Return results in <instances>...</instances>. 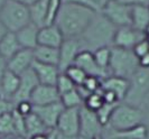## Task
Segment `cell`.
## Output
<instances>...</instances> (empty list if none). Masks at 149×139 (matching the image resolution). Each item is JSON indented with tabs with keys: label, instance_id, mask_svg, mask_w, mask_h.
Here are the masks:
<instances>
[{
	"label": "cell",
	"instance_id": "obj_53",
	"mask_svg": "<svg viewBox=\"0 0 149 139\" xmlns=\"http://www.w3.org/2000/svg\"><path fill=\"white\" fill-rule=\"evenodd\" d=\"M91 139H103V137H102V135H100V136H95V137H93Z\"/></svg>",
	"mask_w": 149,
	"mask_h": 139
},
{
	"label": "cell",
	"instance_id": "obj_43",
	"mask_svg": "<svg viewBox=\"0 0 149 139\" xmlns=\"http://www.w3.org/2000/svg\"><path fill=\"white\" fill-rule=\"evenodd\" d=\"M6 71H7V61L0 55V82L2 80V76L6 73Z\"/></svg>",
	"mask_w": 149,
	"mask_h": 139
},
{
	"label": "cell",
	"instance_id": "obj_24",
	"mask_svg": "<svg viewBox=\"0 0 149 139\" xmlns=\"http://www.w3.org/2000/svg\"><path fill=\"white\" fill-rule=\"evenodd\" d=\"M149 26V7L134 6L131 7V27L145 33Z\"/></svg>",
	"mask_w": 149,
	"mask_h": 139
},
{
	"label": "cell",
	"instance_id": "obj_16",
	"mask_svg": "<svg viewBox=\"0 0 149 139\" xmlns=\"http://www.w3.org/2000/svg\"><path fill=\"white\" fill-rule=\"evenodd\" d=\"M34 62V54L31 50L22 48L7 62V68L13 73L20 75L31 67Z\"/></svg>",
	"mask_w": 149,
	"mask_h": 139
},
{
	"label": "cell",
	"instance_id": "obj_15",
	"mask_svg": "<svg viewBox=\"0 0 149 139\" xmlns=\"http://www.w3.org/2000/svg\"><path fill=\"white\" fill-rule=\"evenodd\" d=\"M29 101L33 105H46L51 103L60 102L61 95L54 85L38 84L31 92Z\"/></svg>",
	"mask_w": 149,
	"mask_h": 139
},
{
	"label": "cell",
	"instance_id": "obj_37",
	"mask_svg": "<svg viewBox=\"0 0 149 139\" xmlns=\"http://www.w3.org/2000/svg\"><path fill=\"white\" fill-rule=\"evenodd\" d=\"M101 81L102 80L95 76H86V79L81 87H83L86 91H89L90 93H93L101 89Z\"/></svg>",
	"mask_w": 149,
	"mask_h": 139
},
{
	"label": "cell",
	"instance_id": "obj_41",
	"mask_svg": "<svg viewBox=\"0 0 149 139\" xmlns=\"http://www.w3.org/2000/svg\"><path fill=\"white\" fill-rule=\"evenodd\" d=\"M62 1L65 3H75V5H80V6H85V7H89L95 11H99L95 3L93 2V0H62Z\"/></svg>",
	"mask_w": 149,
	"mask_h": 139
},
{
	"label": "cell",
	"instance_id": "obj_17",
	"mask_svg": "<svg viewBox=\"0 0 149 139\" xmlns=\"http://www.w3.org/2000/svg\"><path fill=\"white\" fill-rule=\"evenodd\" d=\"M31 70L35 72L39 84L45 85H56V82L60 75V70L55 65H48L34 61L31 64Z\"/></svg>",
	"mask_w": 149,
	"mask_h": 139
},
{
	"label": "cell",
	"instance_id": "obj_7",
	"mask_svg": "<svg viewBox=\"0 0 149 139\" xmlns=\"http://www.w3.org/2000/svg\"><path fill=\"white\" fill-rule=\"evenodd\" d=\"M105 18L116 27L131 26V7L118 0L110 1L100 10Z\"/></svg>",
	"mask_w": 149,
	"mask_h": 139
},
{
	"label": "cell",
	"instance_id": "obj_22",
	"mask_svg": "<svg viewBox=\"0 0 149 139\" xmlns=\"http://www.w3.org/2000/svg\"><path fill=\"white\" fill-rule=\"evenodd\" d=\"M20 50L22 48L16 37L15 33L7 31L6 35L0 39V55L7 62Z\"/></svg>",
	"mask_w": 149,
	"mask_h": 139
},
{
	"label": "cell",
	"instance_id": "obj_52",
	"mask_svg": "<svg viewBox=\"0 0 149 139\" xmlns=\"http://www.w3.org/2000/svg\"><path fill=\"white\" fill-rule=\"evenodd\" d=\"M145 35H146V38L149 41V26L147 27V29L145 30Z\"/></svg>",
	"mask_w": 149,
	"mask_h": 139
},
{
	"label": "cell",
	"instance_id": "obj_14",
	"mask_svg": "<svg viewBox=\"0 0 149 139\" xmlns=\"http://www.w3.org/2000/svg\"><path fill=\"white\" fill-rule=\"evenodd\" d=\"M19 78H20L19 88L17 90L16 94L14 95V98L11 99V102L14 103V105H15L16 103L20 102V101L29 100L31 92L39 84L37 76H36L35 72L31 70V67H30L29 70H27L26 72L20 74Z\"/></svg>",
	"mask_w": 149,
	"mask_h": 139
},
{
	"label": "cell",
	"instance_id": "obj_28",
	"mask_svg": "<svg viewBox=\"0 0 149 139\" xmlns=\"http://www.w3.org/2000/svg\"><path fill=\"white\" fill-rule=\"evenodd\" d=\"M61 103L63 104V107L65 109L68 108H81L84 103V100L82 99V96L80 95V93L77 92L76 88L67 93L61 95Z\"/></svg>",
	"mask_w": 149,
	"mask_h": 139
},
{
	"label": "cell",
	"instance_id": "obj_29",
	"mask_svg": "<svg viewBox=\"0 0 149 139\" xmlns=\"http://www.w3.org/2000/svg\"><path fill=\"white\" fill-rule=\"evenodd\" d=\"M0 136H17L11 112H7L0 116Z\"/></svg>",
	"mask_w": 149,
	"mask_h": 139
},
{
	"label": "cell",
	"instance_id": "obj_49",
	"mask_svg": "<svg viewBox=\"0 0 149 139\" xmlns=\"http://www.w3.org/2000/svg\"><path fill=\"white\" fill-rule=\"evenodd\" d=\"M6 33H7V29L5 28L3 24H2V22H1V20H0V39L5 36V35H6Z\"/></svg>",
	"mask_w": 149,
	"mask_h": 139
},
{
	"label": "cell",
	"instance_id": "obj_19",
	"mask_svg": "<svg viewBox=\"0 0 149 139\" xmlns=\"http://www.w3.org/2000/svg\"><path fill=\"white\" fill-rule=\"evenodd\" d=\"M128 88H129V80L127 79L110 75L107 79L101 81V89L104 91L112 92L117 96L119 102H122L125 100L128 92Z\"/></svg>",
	"mask_w": 149,
	"mask_h": 139
},
{
	"label": "cell",
	"instance_id": "obj_3",
	"mask_svg": "<svg viewBox=\"0 0 149 139\" xmlns=\"http://www.w3.org/2000/svg\"><path fill=\"white\" fill-rule=\"evenodd\" d=\"M139 67V59L134 55L132 50L111 46L110 63L108 68L110 75L129 80Z\"/></svg>",
	"mask_w": 149,
	"mask_h": 139
},
{
	"label": "cell",
	"instance_id": "obj_9",
	"mask_svg": "<svg viewBox=\"0 0 149 139\" xmlns=\"http://www.w3.org/2000/svg\"><path fill=\"white\" fill-rule=\"evenodd\" d=\"M104 127L100 124L97 113L82 105L80 108V133L84 139H91L102 135Z\"/></svg>",
	"mask_w": 149,
	"mask_h": 139
},
{
	"label": "cell",
	"instance_id": "obj_4",
	"mask_svg": "<svg viewBox=\"0 0 149 139\" xmlns=\"http://www.w3.org/2000/svg\"><path fill=\"white\" fill-rule=\"evenodd\" d=\"M143 120H145V112L141 108H136L127 103L120 102L113 110L110 120L105 126V128L117 131L127 130L143 124Z\"/></svg>",
	"mask_w": 149,
	"mask_h": 139
},
{
	"label": "cell",
	"instance_id": "obj_2",
	"mask_svg": "<svg viewBox=\"0 0 149 139\" xmlns=\"http://www.w3.org/2000/svg\"><path fill=\"white\" fill-rule=\"evenodd\" d=\"M117 28L100 11H97L81 36L77 37L82 51L94 52L102 47H111Z\"/></svg>",
	"mask_w": 149,
	"mask_h": 139
},
{
	"label": "cell",
	"instance_id": "obj_25",
	"mask_svg": "<svg viewBox=\"0 0 149 139\" xmlns=\"http://www.w3.org/2000/svg\"><path fill=\"white\" fill-rule=\"evenodd\" d=\"M47 6H48V0H38L28 7L30 22L39 28L45 26L46 16H47Z\"/></svg>",
	"mask_w": 149,
	"mask_h": 139
},
{
	"label": "cell",
	"instance_id": "obj_12",
	"mask_svg": "<svg viewBox=\"0 0 149 139\" xmlns=\"http://www.w3.org/2000/svg\"><path fill=\"white\" fill-rule=\"evenodd\" d=\"M74 65L79 66L83 70L88 76H95L100 80H104L108 76H110L109 72L102 70L97 64L95 59L93 57V53L90 51H81L76 56Z\"/></svg>",
	"mask_w": 149,
	"mask_h": 139
},
{
	"label": "cell",
	"instance_id": "obj_46",
	"mask_svg": "<svg viewBox=\"0 0 149 139\" xmlns=\"http://www.w3.org/2000/svg\"><path fill=\"white\" fill-rule=\"evenodd\" d=\"M142 110H143V112H145V120L147 119L149 121V102H146L143 105H142Z\"/></svg>",
	"mask_w": 149,
	"mask_h": 139
},
{
	"label": "cell",
	"instance_id": "obj_34",
	"mask_svg": "<svg viewBox=\"0 0 149 139\" xmlns=\"http://www.w3.org/2000/svg\"><path fill=\"white\" fill-rule=\"evenodd\" d=\"M55 87L57 89L60 95L67 93V92H70V91H72V90H74L76 88V85L72 82V80L65 73H60Z\"/></svg>",
	"mask_w": 149,
	"mask_h": 139
},
{
	"label": "cell",
	"instance_id": "obj_54",
	"mask_svg": "<svg viewBox=\"0 0 149 139\" xmlns=\"http://www.w3.org/2000/svg\"><path fill=\"white\" fill-rule=\"evenodd\" d=\"M5 2H6V0H0V8L2 7V5H3Z\"/></svg>",
	"mask_w": 149,
	"mask_h": 139
},
{
	"label": "cell",
	"instance_id": "obj_35",
	"mask_svg": "<svg viewBox=\"0 0 149 139\" xmlns=\"http://www.w3.org/2000/svg\"><path fill=\"white\" fill-rule=\"evenodd\" d=\"M63 3L62 0H48V6H47V16H46V22L45 26L53 25L55 22V18L60 11V8Z\"/></svg>",
	"mask_w": 149,
	"mask_h": 139
},
{
	"label": "cell",
	"instance_id": "obj_26",
	"mask_svg": "<svg viewBox=\"0 0 149 139\" xmlns=\"http://www.w3.org/2000/svg\"><path fill=\"white\" fill-rule=\"evenodd\" d=\"M25 126H26V139L38 133H48L51 131L34 112L25 117Z\"/></svg>",
	"mask_w": 149,
	"mask_h": 139
},
{
	"label": "cell",
	"instance_id": "obj_32",
	"mask_svg": "<svg viewBox=\"0 0 149 139\" xmlns=\"http://www.w3.org/2000/svg\"><path fill=\"white\" fill-rule=\"evenodd\" d=\"M117 105H118V103H103L101 105V108L95 112L100 124H102L103 127H105L108 124L112 112H113V110Z\"/></svg>",
	"mask_w": 149,
	"mask_h": 139
},
{
	"label": "cell",
	"instance_id": "obj_27",
	"mask_svg": "<svg viewBox=\"0 0 149 139\" xmlns=\"http://www.w3.org/2000/svg\"><path fill=\"white\" fill-rule=\"evenodd\" d=\"M112 130V129H111ZM118 137L123 139H147L148 137V126L141 124L139 126H136L134 128H130L127 130H112Z\"/></svg>",
	"mask_w": 149,
	"mask_h": 139
},
{
	"label": "cell",
	"instance_id": "obj_33",
	"mask_svg": "<svg viewBox=\"0 0 149 139\" xmlns=\"http://www.w3.org/2000/svg\"><path fill=\"white\" fill-rule=\"evenodd\" d=\"M64 73L66 74L67 76H68V78L72 80V82L74 83L76 87L82 85L83 82L85 81L86 76H88L83 70H81L79 66H76V65L70 66V67L67 68Z\"/></svg>",
	"mask_w": 149,
	"mask_h": 139
},
{
	"label": "cell",
	"instance_id": "obj_47",
	"mask_svg": "<svg viewBox=\"0 0 149 139\" xmlns=\"http://www.w3.org/2000/svg\"><path fill=\"white\" fill-rule=\"evenodd\" d=\"M48 133H38V135L31 136V137H29V138L27 139H48Z\"/></svg>",
	"mask_w": 149,
	"mask_h": 139
},
{
	"label": "cell",
	"instance_id": "obj_48",
	"mask_svg": "<svg viewBox=\"0 0 149 139\" xmlns=\"http://www.w3.org/2000/svg\"><path fill=\"white\" fill-rule=\"evenodd\" d=\"M16 1H18V2H20V3H22V5L29 7V6H31L33 3H35V2L38 1V0H16Z\"/></svg>",
	"mask_w": 149,
	"mask_h": 139
},
{
	"label": "cell",
	"instance_id": "obj_11",
	"mask_svg": "<svg viewBox=\"0 0 149 139\" xmlns=\"http://www.w3.org/2000/svg\"><path fill=\"white\" fill-rule=\"evenodd\" d=\"M145 38H146L145 33L134 29L131 26L118 27L113 37L112 46L126 48V50H132L140 41Z\"/></svg>",
	"mask_w": 149,
	"mask_h": 139
},
{
	"label": "cell",
	"instance_id": "obj_10",
	"mask_svg": "<svg viewBox=\"0 0 149 139\" xmlns=\"http://www.w3.org/2000/svg\"><path fill=\"white\" fill-rule=\"evenodd\" d=\"M82 51V45L79 38H66L63 41L58 48L60 59H58V70L61 73H64L70 66L74 65V62L79 53Z\"/></svg>",
	"mask_w": 149,
	"mask_h": 139
},
{
	"label": "cell",
	"instance_id": "obj_45",
	"mask_svg": "<svg viewBox=\"0 0 149 139\" xmlns=\"http://www.w3.org/2000/svg\"><path fill=\"white\" fill-rule=\"evenodd\" d=\"M110 1H113V0H93V2L95 3V6H97V10L100 11L102 8L104 7L107 3H109Z\"/></svg>",
	"mask_w": 149,
	"mask_h": 139
},
{
	"label": "cell",
	"instance_id": "obj_1",
	"mask_svg": "<svg viewBox=\"0 0 149 139\" xmlns=\"http://www.w3.org/2000/svg\"><path fill=\"white\" fill-rule=\"evenodd\" d=\"M97 11L85 6L63 2L54 25L61 30L64 39L81 36Z\"/></svg>",
	"mask_w": 149,
	"mask_h": 139
},
{
	"label": "cell",
	"instance_id": "obj_38",
	"mask_svg": "<svg viewBox=\"0 0 149 139\" xmlns=\"http://www.w3.org/2000/svg\"><path fill=\"white\" fill-rule=\"evenodd\" d=\"M132 52H134V55H136L138 59H140L141 56L146 55V54H148L149 53V41L147 39V38H145V39L140 41V42L132 48Z\"/></svg>",
	"mask_w": 149,
	"mask_h": 139
},
{
	"label": "cell",
	"instance_id": "obj_18",
	"mask_svg": "<svg viewBox=\"0 0 149 139\" xmlns=\"http://www.w3.org/2000/svg\"><path fill=\"white\" fill-rule=\"evenodd\" d=\"M63 41H64L63 34L61 33V30L54 24L48 25V26H44L38 30V45L60 48Z\"/></svg>",
	"mask_w": 149,
	"mask_h": 139
},
{
	"label": "cell",
	"instance_id": "obj_36",
	"mask_svg": "<svg viewBox=\"0 0 149 139\" xmlns=\"http://www.w3.org/2000/svg\"><path fill=\"white\" fill-rule=\"evenodd\" d=\"M13 113V119H14V124H15V130L17 137H22L26 138V126H25V117H22L20 113L14 110L11 111Z\"/></svg>",
	"mask_w": 149,
	"mask_h": 139
},
{
	"label": "cell",
	"instance_id": "obj_30",
	"mask_svg": "<svg viewBox=\"0 0 149 139\" xmlns=\"http://www.w3.org/2000/svg\"><path fill=\"white\" fill-rule=\"evenodd\" d=\"M93 53V57L95 59L97 64L102 70H104L107 72H109V63H110V54H111V47H102L95 50ZM110 74V73H109Z\"/></svg>",
	"mask_w": 149,
	"mask_h": 139
},
{
	"label": "cell",
	"instance_id": "obj_6",
	"mask_svg": "<svg viewBox=\"0 0 149 139\" xmlns=\"http://www.w3.org/2000/svg\"><path fill=\"white\" fill-rule=\"evenodd\" d=\"M149 94V68L139 67L129 79V88L123 103L142 108Z\"/></svg>",
	"mask_w": 149,
	"mask_h": 139
},
{
	"label": "cell",
	"instance_id": "obj_20",
	"mask_svg": "<svg viewBox=\"0 0 149 139\" xmlns=\"http://www.w3.org/2000/svg\"><path fill=\"white\" fill-rule=\"evenodd\" d=\"M38 30L39 27L34 25L33 22H29L22 29L16 31V37L22 46V48L26 50H34L38 45L37 38H38Z\"/></svg>",
	"mask_w": 149,
	"mask_h": 139
},
{
	"label": "cell",
	"instance_id": "obj_55",
	"mask_svg": "<svg viewBox=\"0 0 149 139\" xmlns=\"http://www.w3.org/2000/svg\"><path fill=\"white\" fill-rule=\"evenodd\" d=\"M146 102H149V94H148V96H147V100H146ZM145 102V103H146Z\"/></svg>",
	"mask_w": 149,
	"mask_h": 139
},
{
	"label": "cell",
	"instance_id": "obj_40",
	"mask_svg": "<svg viewBox=\"0 0 149 139\" xmlns=\"http://www.w3.org/2000/svg\"><path fill=\"white\" fill-rule=\"evenodd\" d=\"M14 108H15L14 103L0 95V116L5 115L7 112H11Z\"/></svg>",
	"mask_w": 149,
	"mask_h": 139
},
{
	"label": "cell",
	"instance_id": "obj_39",
	"mask_svg": "<svg viewBox=\"0 0 149 139\" xmlns=\"http://www.w3.org/2000/svg\"><path fill=\"white\" fill-rule=\"evenodd\" d=\"M33 104L30 102L29 100L27 101H20V102L16 103L15 104V110L20 113L22 117H27L28 115H30L33 112Z\"/></svg>",
	"mask_w": 149,
	"mask_h": 139
},
{
	"label": "cell",
	"instance_id": "obj_21",
	"mask_svg": "<svg viewBox=\"0 0 149 139\" xmlns=\"http://www.w3.org/2000/svg\"><path fill=\"white\" fill-rule=\"evenodd\" d=\"M19 83H20L19 75L13 73L7 68L6 73L3 74L2 80L0 82V95L11 101V99L14 98V95L16 94L17 90L19 88Z\"/></svg>",
	"mask_w": 149,
	"mask_h": 139
},
{
	"label": "cell",
	"instance_id": "obj_50",
	"mask_svg": "<svg viewBox=\"0 0 149 139\" xmlns=\"http://www.w3.org/2000/svg\"><path fill=\"white\" fill-rule=\"evenodd\" d=\"M57 139H84L83 137L81 136H74V137H64V136H62L60 135L58 132H57Z\"/></svg>",
	"mask_w": 149,
	"mask_h": 139
},
{
	"label": "cell",
	"instance_id": "obj_31",
	"mask_svg": "<svg viewBox=\"0 0 149 139\" xmlns=\"http://www.w3.org/2000/svg\"><path fill=\"white\" fill-rule=\"evenodd\" d=\"M103 98H102V92H101V89L97 91V92H93L84 100L83 105L85 108H88L91 111H94L97 112V110L101 108V105L103 104Z\"/></svg>",
	"mask_w": 149,
	"mask_h": 139
},
{
	"label": "cell",
	"instance_id": "obj_51",
	"mask_svg": "<svg viewBox=\"0 0 149 139\" xmlns=\"http://www.w3.org/2000/svg\"><path fill=\"white\" fill-rule=\"evenodd\" d=\"M0 139H17V136H5V137H0Z\"/></svg>",
	"mask_w": 149,
	"mask_h": 139
},
{
	"label": "cell",
	"instance_id": "obj_23",
	"mask_svg": "<svg viewBox=\"0 0 149 139\" xmlns=\"http://www.w3.org/2000/svg\"><path fill=\"white\" fill-rule=\"evenodd\" d=\"M33 54H34V61L48 65H58V59H60L58 48L37 45L33 50Z\"/></svg>",
	"mask_w": 149,
	"mask_h": 139
},
{
	"label": "cell",
	"instance_id": "obj_56",
	"mask_svg": "<svg viewBox=\"0 0 149 139\" xmlns=\"http://www.w3.org/2000/svg\"><path fill=\"white\" fill-rule=\"evenodd\" d=\"M147 139H149V128H148V137H147Z\"/></svg>",
	"mask_w": 149,
	"mask_h": 139
},
{
	"label": "cell",
	"instance_id": "obj_44",
	"mask_svg": "<svg viewBox=\"0 0 149 139\" xmlns=\"http://www.w3.org/2000/svg\"><path fill=\"white\" fill-rule=\"evenodd\" d=\"M139 66L145 67V68H149V53L139 59Z\"/></svg>",
	"mask_w": 149,
	"mask_h": 139
},
{
	"label": "cell",
	"instance_id": "obj_13",
	"mask_svg": "<svg viewBox=\"0 0 149 139\" xmlns=\"http://www.w3.org/2000/svg\"><path fill=\"white\" fill-rule=\"evenodd\" d=\"M64 109L65 108L60 101V102L51 103L46 105H34L33 112L44 122V124L49 130H53L56 128L57 120Z\"/></svg>",
	"mask_w": 149,
	"mask_h": 139
},
{
	"label": "cell",
	"instance_id": "obj_8",
	"mask_svg": "<svg viewBox=\"0 0 149 139\" xmlns=\"http://www.w3.org/2000/svg\"><path fill=\"white\" fill-rule=\"evenodd\" d=\"M56 131L64 137H74L80 133V108L64 109L56 124Z\"/></svg>",
	"mask_w": 149,
	"mask_h": 139
},
{
	"label": "cell",
	"instance_id": "obj_5",
	"mask_svg": "<svg viewBox=\"0 0 149 139\" xmlns=\"http://www.w3.org/2000/svg\"><path fill=\"white\" fill-rule=\"evenodd\" d=\"M0 20L7 31L16 33L31 22L29 9L16 0H6L0 8Z\"/></svg>",
	"mask_w": 149,
	"mask_h": 139
},
{
	"label": "cell",
	"instance_id": "obj_42",
	"mask_svg": "<svg viewBox=\"0 0 149 139\" xmlns=\"http://www.w3.org/2000/svg\"><path fill=\"white\" fill-rule=\"evenodd\" d=\"M121 3H125L127 6H147L149 7V0H118Z\"/></svg>",
	"mask_w": 149,
	"mask_h": 139
}]
</instances>
